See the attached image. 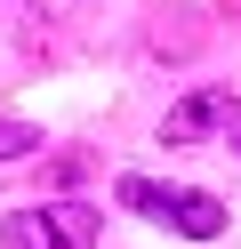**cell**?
<instances>
[{"mask_svg":"<svg viewBox=\"0 0 241 249\" xmlns=\"http://www.w3.org/2000/svg\"><path fill=\"white\" fill-rule=\"evenodd\" d=\"M112 201L137 217H161L169 233H185V241H217L225 233V201L217 193H193V185H153V177H121L112 185Z\"/></svg>","mask_w":241,"mask_h":249,"instance_id":"obj_1","label":"cell"},{"mask_svg":"<svg viewBox=\"0 0 241 249\" xmlns=\"http://www.w3.org/2000/svg\"><path fill=\"white\" fill-rule=\"evenodd\" d=\"M0 241L8 249H96V209H80V201H32V209L0 217Z\"/></svg>","mask_w":241,"mask_h":249,"instance_id":"obj_2","label":"cell"},{"mask_svg":"<svg viewBox=\"0 0 241 249\" xmlns=\"http://www.w3.org/2000/svg\"><path fill=\"white\" fill-rule=\"evenodd\" d=\"M233 121V89H193L185 105H169V121H161V145H193V137L225 129Z\"/></svg>","mask_w":241,"mask_h":249,"instance_id":"obj_3","label":"cell"},{"mask_svg":"<svg viewBox=\"0 0 241 249\" xmlns=\"http://www.w3.org/2000/svg\"><path fill=\"white\" fill-rule=\"evenodd\" d=\"M24 153H40V129H32V121H8V113H0V169H8V161H24Z\"/></svg>","mask_w":241,"mask_h":249,"instance_id":"obj_4","label":"cell"},{"mask_svg":"<svg viewBox=\"0 0 241 249\" xmlns=\"http://www.w3.org/2000/svg\"><path fill=\"white\" fill-rule=\"evenodd\" d=\"M233 153H241V113H233Z\"/></svg>","mask_w":241,"mask_h":249,"instance_id":"obj_5","label":"cell"}]
</instances>
